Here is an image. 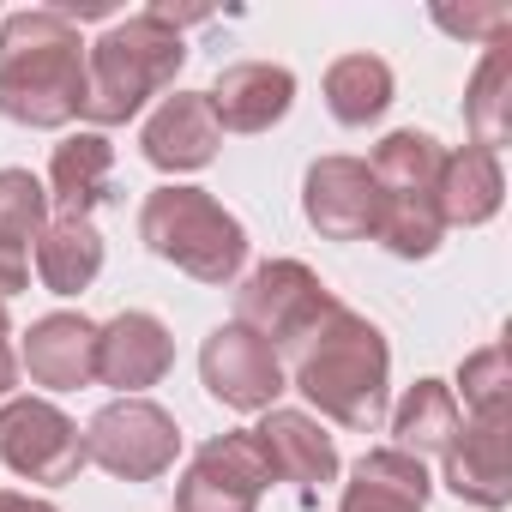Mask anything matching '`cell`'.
<instances>
[{"label":"cell","instance_id":"obj_22","mask_svg":"<svg viewBox=\"0 0 512 512\" xmlns=\"http://www.w3.org/2000/svg\"><path fill=\"white\" fill-rule=\"evenodd\" d=\"M464 121H470L482 151H500L512 139V43L506 37L488 43L482 67H476V79L464 91Z\"/></svg>","mask_w":512,"mask_h":512},{"label":"cell","instance_id":"obj_10","mask_svg":"<svg viewBox=\"0 0 512 512\" xmlns=\"http://www.w3.org/2000/svg\"><path fill=\"white\" fill-rule=\"evenodd\" d=\"M199 374H205V392L229 410H272V398L284 392V356L247 326H217L199 350Z\"/></svg>","mask_w":512,"mask_h":512},{"label":"cell","instance_id":"obj_1","mask_svg":"<svg viewBox=\"0 0 512 512\" xmlns=\"http://www.w3.org/2000/svg\"><path fill=\"white\" fill-rule=\"evenodd\" d=\"M85 109V37L55 7L0 25V115L19 127H67Z\"/></svg>","mask_w":512,"mask_h":512},{"label":"cell","instance_id":"obj_12","mask_svg":"<svg viewBox=\"0 0 512 512\" xmlns=\"http://www.w3.org/2000/svg\"><path fill=\"white\" fill-rule=\"evenodd\" d=\"M205 103H211L223 133H266L272 121L290 115L296 79H290V67H272V61H235V67L217 73Z\"/></svg>","mask_w":512,"mask_h":512},{"label":"cell","instance_id":"obj_23","mask_svg":"<svg viewBox=\"0 0 512 512\" xmlns=\"http://www.w3.org/2000/svg\"><path fill=\"white\" fill-rule=\"evenodd\" d=\"M458 428H464V416H458V398H452V386H440V380H416V386L404 392L398 416H392L398 452H410V458L446 452V446L458 440Z\"/></svg>","mask_w":512,"mask_h":512},{"label":"cell","instance_id":"obj_3","mask_svg":"<svg viewBox=\"0 0 512 512\" xmlns=\"http://www.w3.org/2000/svg\"><path fill=\"white\" fill-rule=\"evenodd\" d=\"M187 61V43L175 25H163L151 7L133 19H115L91 49H85V121L91 127H121L133 121L157 91L175 85Z\"/></svg>","mask_w":512,"mask_h":512},{"label":"cell","instance_id":"obj_6","mask_svg":"<svg viewBox=\"0 0 512 512\" xmlns=\"http://www.w3.org/2000/svg\"><path fill=\"white\" fill-rule=\"evenodd\" d=\"M332 308H338V296L302 260H266L260 272L235 290V326L260 332L278 356H296L326 326Z\"/></svg>","mask_w":512,"mask_h":512},{"label":"cell","instance_id":"obj_8","mask_svg":"<svg viewBox=\"0 0 512 512\" xmlns=\"http://www.w3.org/2000/svg\"><path fill=\"white\" fill-rule=\"evenodd\" d=\"M0 464L19 470L25 482H73L85 458V434L43 398L0 404Z\"/></svg>","mask_w":512,"mask_h":512},{"label":"cell","instance_id":"obj_28","mask_svg":"<svg viewBox=\"0 0 512 512\" xmlns=\"http://www.w3.org/2000/svg\"><path fill=\"white\" fill-rule=\"evenodd\" d=\"M25 278H31V241L0 235V296H19Z\"/></svg>","mask_w":512,"mask_h":512},{"label":"cell","instance_id":"obj_21","mask_svg":"<svg viewBox=\"0 0 512 512\" xmlns=\"http://www.w3.org/2000/svg\"><path fill=\"white\" fill-rule=\"evenodd\" d=\"M97 272H103V235L91 229V217L43 223V235H37V278L55 296H79Z\"/></svg>","mask_w":512,"mask_h":512},{"label":"cell","instance_id":"obj_4","mask_svg":"<svg viewBox=\"0 0 512 512\" xmlns=\"http://www.w3.org/2000/svg\"><path fill=\"white\" fill-rule=\"evenodd\" d=\"M440 169H446V151L434 133H416V127H398L380 139L368 175L380 187V241L398 253V260H428L440 247L446 223H440Z\"/></svg>","mask_w":512,"mask_h":512},{"label":"cell","instance_id":"obj_11","mask_svg":"<svg viewBox=\"0 0 512 512\" xmlns=\"http://www.w3.org/2000/svg\"><path fill=\"white\" fill-rule=\"evenodd\" d=\"M302 211L332 241H362L380 229V187L356 157H320L302 181Z\"/></svg>","mask_w":512,"mask_h":512},{"label":"cell","instance_id":"obj_9","mask_svg":"<svg viewBox=\"0 0 512 512\" xmlns=\"http://www.w3.org/2000/svg\"><path fill=\"white\" fill-rule=\"evenodd\" d=\"M266 482L272 470L253 446V434H223L193 452L187 476L175 482V512H253Z\"/></svg>","mask_w":512,"mask_h":512},{"label":"cell","instance_id":"obj_16","mask_svg":"<svg viewBox=\"0 0 512 512\" xmlns=\"http://www.w3.org/2000/svg\"><path fill=\"white\" fill-rule=\"evenodd\" d=\"M25 374L37 386H55V392H73V386H91L97 380V326L85 314H49L25 332Z\"/></svg>","mask_w":512,"mask_h":512},{"label":"cell","instance_id":"obj_17","mask_svg":"<svg viewBox=\"0 0 512 512\" xmlns=\"http://www.w3.org/2000/svg\"><path fill=\"white\" fill-rule=\"evenodd\" d=\"M446 458V488L476 500V506H506L512 500V464H506V416L500 422H464L458 440L440 452Z\"/></svg>","mask_w":512,"mask_h":512},{"label":"cell","instance_id":"obj_26","mask_svg":"<svg viewBox=\"0 0 512 512\" xmlns=\"http://www.w3.org/2000/svg\"><path fill=\"white\" fill-rule=\"evenodd\" d=\"M49 223V193L31 169H0V235L37 241Z\"/></svg>","mask_w":512,"mask_h":512},{"label":"cell","instance_id":"obj_27","mask_svg":"<svg viewBox=\"0 0 512 512\" xmlns=\"http://www.w3.org/2000/svg\"><path fill=\"white\" fill-rule=\"evenodd\" d=\"M434 25H440V31H452V37H482V43H500V37L512 31V7H464V13L434 7Z\"/></svg>","mask_w":512,"mask_h":512},{"label":"cell","instance_id":"obj_13","mask_svg":"<svg viewBox=\"0 0 512 512\" xmlns=\"http://www.w3.org/2000/svg\"><path fill=\"white\" fill-rule=\"evenodd\" d=\"M175 362V338L163 332L157 314H115L109 326H97V380L103 386H121V392H145L169 374Z\"/></svg>","mask_w":512,"mask_h":512},{"label":"cell","instance_id":"obj_5","mask_svg":"<svg viewBox=\"0 0 512 512\" xmlns=\"http://www.w3.org/2000/svg\"><path fill=\"white\" fill-rule=\"evenodd\" d=\"M139 241L199 284H229L247 260V229L199 187H157L139 211Z\"/></svg>","mask_w":512,"mask_h":512},{"label":"cell","instance_id":"obj_7","mask_svg":"<svg viewBox=\"0 0 512 512\" xmlns=\"http://www.w3.org/2000/svg\"><path fill=\"white\" fill-rule=\"evenodd\" d=\"M181 452V428L151 398H115L85 428V458L127 482H157Z\"/></svg>","mask_w":512,"mask_h":512},{"label":"cell","instance_id":"obj_20","mask_svg":"<svg viewBox=\"0 0 512 512\" xmlns=\"http://www.w3.org/2000/svg\"><path fill=\"white\" fill-rule=\"evenodd\" d=\"M500 193H506V175H500V157L482 151V145H464L446 157L440 169V223H488L500 211Z\"/></svg>","mask_w":512,"mask_h":512},{"label":"cell","instance_id":"obj_29","mask_svg":"<svg viewBox=\"0 0 512 512\" xmlns=\"http://www.w3.org/2000/svg\"><path fill=\"white\" fill-rule=\"evenodd\" d=\"M13 380H19V356H13V344H7V314H0V398L13 392Z\"/></svg>","mask_w":512,"mask_h":512},{"label":"cell","instance_id":"obj_18","mask_svg":"<svg viewBox=\"0 0 512 512\" xmlns=\"http://www.w3.org/2000/svg\"><path fill=\"white\" fill-rule=\"evenodd\" d=\"M428 488L434 482H428L422 458H410L398 446H380V452H368L356 464L338 512H422L428 506Z\"/></svg>","mask_w":512,"mask_h":512},{"label":"cell","instance_id":"obj_19","mask_svg":"<svg viewBox=\"0 0 512 512\" xmlns=\"http://www.w3.org/2000/svg\"><path fill=\"white\" fill-rule=\"evenodd\" d=\"M49 187L61 199V217H85L91 205H103L115 193V151L103 133H73L55 145L49 163Z\"/></svg>","mask_w":512,"mask_h":512},{"label":"cell","instance_id":"obj_24","mask_svg":"<svg viewBox=\"0 0 512 512\" xmlns=\"http://www.w3.org/2000/svg\"><path fill=\"white\" fill-rule=\"evenodd\" d=\"M386 103H392V67L380 55H344V61H332V73H326V109L344 127L380 121Z\"/></svg>","mask_w":512,"mask_h":512},{"label":"cell","instance_id":"obj_25","mask_svg":"<svg viewBox=\"0 0 512 512\" xmlns=\"http://www.w3.org/2000/svg\"><path fill=\"white\" fill-rule=\"evenodd\" d=\"M458 386H464L470 422H500L506 416V344H488V350L464 356Z\"/></svg>","mask_w":512,"mask_h":512},{"label":"cell","instance_id":"obj_2","mask_svg":"<svg viewBox=\"0 0 512 512\" xmlns=\"http://www.w3.org/2000/svg\"><path fill=\"white\" fill-rule=\"evenodd\" d=\"M290 362H296L302 398L320 416H332V422H344L356 434L380 428V416H386V362L392 356H386V338H380L374 320H362V314H350L338 302L326 314V326Z\"/></svg>","mask_w":512,"mask_h":512},{"label":"cell","instance_id":"obj_15","mask_svg":"<svg viewBox=\"0 0 512 512\" xmlns=\"http://www.w3.org/2000/svg\"><path fill=\"white\" fill-rule=\"evenodd\" d=\"M247 434H253V446H260L266 470L284 476V482H296V488H320V482L338 476L332 434L314 416H302V410H266V422L247 428Z\"/></svg>","mask_w":512,"mask_h":512},{"label":"cell","instance_id":"obj_30","mask_svg":"<svg viewBox=\"0 0 512 512\" xmlns=\"http://www.w3.org/2000/svg\"><path fill=\"white\" fill-rule=\"evenodd\" d=\"M0 512H55L49 500H31V494H13V488H0Z\"/></svg>","mask_w":512,"mask_h":512},{"label":"cell","instance_id":"obj_14","mask_svg":"<svg viewBox=\"0 0 512 512\" xmlns=\"http://www.w3.org/2000/svg\"><path fill=\"white\" fill-rule=\"evenodd\" d=\"M139 145H145V163L181 175V169H205V163L217 157L223 127H217L205 91H175V97H163V109L145 121Z\"/></svg>","mask_w":512,"mask_h":512}]
</instances>
